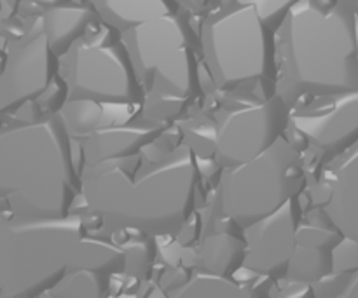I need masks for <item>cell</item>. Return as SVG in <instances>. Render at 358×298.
Masks as SVG:
<instances>
[{
	"mask_svg": "<svg viewBox=\"0 0 358 298\" xmlns=\"http://www.w3.org/2000/svg\"><path fill=\"white\" fill-rule=\"evenodd\" d=\"M198 180L194 150L182 145L147 166L136 154L83 167L80 198L90 215L110 230L171 236L192 215Z\"/></svg>",
	"mask_w": 358,
	"mask_h": 298,
	"instance_id": "cell-1",
	"label": "cell"
},
{
	"mask_svg": "<svg viewBox=\"0 0 358 298\" xmlns=\"http://www.w3.org/2000/svg\"><path fill=\"white\" fill-rule=\"evenodd\" d=\"M358 91L357 0H296L275 31V93L303 98Z\"/></svg>",
	"mask_w": 358,
	"mask_h": 298,
	"instance_id": "cell-2",
	"label": "cell"
},
{
	"mask_svg": "<svg viewBox=\"0 0 358 298\" xmlns=\"http://www.w3.org/2000/svg\"><path fill=\"white\" fill-rule=\"evenodd\" d=\"M79 269L121 274L124 248L94 236L73 213L38 220L0 216V297L45 295Z\"/></svg>",
	"mask_w": 358,
	"mask_h": 298,
	"instance_id": "cell-3",
	"label": "cell"
},
{
	"mask_svg": "<svg viewBox=\"0 0 358 298\" xmlns=\"http://www.w3.org/2000/svg\"><path fill=\"white\" fill-rule=\"evenodd\" d=\"M72 136L58 112L0 128V216L59 218L80 198Z\"/></svg>",
	"mask_w": 358,
	"mask_h": 298,
	"instance_id": "cell-4",
	"label": "cell"
},
{
	"mask_svg": "<svg viewBox=\"0 0 358 298\" xmlns=\"http://www.w3.org/2000/svg\"><path fill=\"white\" fill-rule=\"evenodd\" d=\"M275 31L250 0H233L206 17L199 44L217 89L275 79Z\"/></svg>",
	"mask_w": 358,
	"mask_h": 298,
	"instance_id": "cell-5",
	"label": "cell"
},
{
	"mask_svg": "<svg viewBox=\"0 0 358 298\" xmlns=\"http://www.w3.org/2000/svg\"><path fill=\"white\" fill-rule=\"evenodd\" d=\"M220 171L217 215L240 229L299 198L306 181L301 152L287 133L254 159Z\"/></svg>",
	"mask_w": 358,
	"mask_h": 298,
	"instance_id": "cell-6",
	"label": "cell"
},
{
	"mask_svg": "<svg viewBox=\"0 0 358 298\" xmlns=\"http://www.w3.org/2000/svg\"><path fill=\"white\" fill-rule=\"evenodd\" d=\"M59 75L66 84V100L142 107L147 98L121 31L100 17L59 58Z\"/></svg>",
	"mask_w": 358,
	"mask_h": 298,
	"instance_id": "cell-7",
	"label": "cell"
},
{
	"mask_svg": "<svg viewBox=\"0 0 358 298\" xmlns=\"http://www.w3.org/2000/svg\"><path fill=\"white\" fill-rule=\"evenodd\" d=\"M122 40L145 96L187 98L198 89L194 35L180 10L122 31Z\"/></svg>",
	"mask_w": 358,
	"mask_h": 298,
	"instance_id": "cell-8",
	"label": "cell"
},
{
	"mask_svg": "<svg viewBox=\"0 0 358 298\" xmlns=\"http://www.w3.org/2000/svg\"><path fill=\"white\" fill-rule=\"evenodd\" d=\"M289 121L290 107L276 93L226 108L213 129V161L222 170L254 159L285 135Z\"/></svg>",
	"mask_w": 358,
	"mask_h": 298,
	"instance_id": "cell-9",
	"label": "cell"
},
{
	"mask_svg": "<svg viewBox=\"0 0 358 298\" xmlns=\"http://www.w3.org/2000/svg\"><path fill=\"white\" fill-rule=\"evenodd\" d=\"M59 73V58L49 47L41 16L10 42L0 65V115L37 101Z\"/></svg>",
	"mask_w": 358,
	"mask_h": 298,
	"instance_id": "cell-10",
	"label": "cell"
},
{
	"mask_svg": "<svg viewBox=\"0 0 358 298\" xmlns=\"http://www.w3.org/2000/svg\"><path fill=\"white\" fill-rule=\"evenodd\" d=\"M289 129L331 161L358 142V91L318 98L290 112Z\"/></svg>",
	"mask_w": 358,
	"mask_h": 298,
	"instance_id": "cell-11",
	"label": "cell"
},
{
	"mask_svg": "<svg viewBox=\"0 0 358 298\" xmlns=\"http://www.w3.org/2000/svg\"><path fill=\"white\" fill-rule=\"evenodd\" d=\"M299 223V201L292 198L271 215L243 227L241 236L245 239V257L240 271L262 278H285Z\"/></svg>",
	"mask_w": 358,
	"mask_h": 298,
	"instance_id": "cell-12",
	"label": "cell"
},
{
	"mask_svg": "<svg viewBox=\"0 0 358 298\" xmlns=\"http://www.w3.org/2000/svg\"><path fill=\"white\" fill-rule=\"evenodd\" d=\"M322 185L325 218L343 237L358 243V142L329 161Z\"/></svg>",
	"mask_w": 358,
	"mask_h": 298,
	"instance_id": "cell-13",
	"label": "cell"
},
{
	"mask_svg": "<svg viewBox=\"0 0 358 298\" xmlns=\"http://www.w3.org/2000/svg\"><path fill=\"white\" fill-rule=\"evenodd\" d=\"M341 237V232L327 218L325 223L301 222L296 230V246L283 279L313 286L331 276L334 271L332 250Z\"/></svg>",
	"mask_w": 358,
	"mask_h": 298,
	"instance_id": "cell-14",
	"label": "cell"
},
{
	"mask_svg": "<svg viewBox=\"0 0 358 298\" xmlns=\"http://www.w3.org/2000/svg\"><path fill=\"white\" fill-rule=\"evenodd\" d=\"M161 128L156 124H136V122H124V124L105 126L96 129L86 138H80V157L83 167L94 166L103 161L124 159V157L142 154L143 149L152 145L161 136Z\"/></svg>",
	"mask_w": 358,
	"mask_h": 298,
	"instance_id": "cell-15",
	"label": "cell"
},
{
	"mask_svg": "<svg viewBox=\"0 0 358 298\" xmlns=\"http://www.w3.org/2000/svg\"><path fill=\"white\" fill-rule=\"evenodd\" d=\"M96 17V10L93 7L76 2L44 9V13L41 14V21L49 47L58 58H62L72 47L73 42L83 37L84 31Z\"/></svg>",
	"mask_w": 358,
	"mask_h": 298,
	"instance_id": "cell-16",
	"label": "cell"
},
{
	"mask_svg": "<svg viewBox=\"0 0 358 298\" xmlns=\"http://www.w3.org/2000/svg\"><path fill=\"white\" fill-rule=\"evenodd\" d=\"M96 16L117 31L180 10L177 0H91Z\"/></svg>",
	"mask_w": 358,
	"mask_h": 298,
	"instance_id": "cell-17",
	"label": "cell"
},
{
	"mask_svg": "<svg viewBox=\"0 0 358 298\" xmlns=\"http://www.w3.org/2000/svg\"><path fill=\"white\" fill-rule=\"evenodd\" d=\"M245 257V239L241 234L220 232L208 234L199 248L201 271L219 276H231L240 271Z\"/></svg>",
	"mask_w": 358,
	"mask_h": 298,
	"instance_id": "cell-18",
	"label": "cell"
},
{
	"mask_svg": "<svg viewBox=\"0 0 358 298\" xmlns=\"http://www.w3.org/2000/svg\"><path fill=\"white\" fill-rule=\"evenodd\" d=\"M108 105L98 103L93 100H65L58 114L62 115L65 122L66 131L72 138H86L96 129L105 128V126H114L110 119H107Z\"/></svg>",
	"mask_w": 358,
	"mask_h": 298,
	"instance_id": "cell-19",
	"label": "cell"
},
{
	"mask_svg": "<svg viewBox=\"0 0 358 298\" xmlns=\"http://www.w3.org/2000/svg\"><path fill=\"white\" fill-rule=\"evenodd\" d=\"M110 272L96 269H79L69 272L56 286H52L45 295L66 298H100L108 292L112 279Z\"/></svg>",
	"mask_w": 358,
	"mask_h": 298,
	"instance_id": "cell-20",
	"label": "cell"
},
{
	"mask_svg": "<svg viewBox=\"0 0 358 298\" xmlns=\"http://www.w3.org/2000/svg\"><path fill=\"white\" fill-rule=\"evenodd\" d=\"M177 297H243L247 295L240 283L231 279V276H219L212 272L198 271L192 274L182 288L173 293Z\"/></svg>",
	"mask_w": 358,
	"mask_h": 298,
	"instance_id": "cell-21",
	"label": "cell"
},
{
	"mask_svg": "<svg viewBox=\"0 0 358 298\" xmlns=\"http://www.w3.org/2000/svg\"><path fill=\"white\" fill-rule=\"evenodd\" d=\"M332 258H334V271L332 274H345L358 269V243L341 237L338 244L332 250Z\"/></svg>",
	"mask_w": 358,
	"mask_h": 298,
	"instance_id": "cell-22",
	"label": "cell"
},
{
	"mask_svg": "<svg viewBox=\"0 0 358 298\" xmlns=\"http://www.w3.org/2000/svg\"><path fill=\"white\" fill-rule=\"evenodd\" d=\"M338 283H341V288L336 290V297L341 298H358V269L345 274H332Z\"/></svg>",
	"mask_w": 358,
	"mask_h": 298,
	"instance_id": "cell-23",
	"label": "cell"
},
{
	"mask_svg": "<svg viewBox=\"0 0 358 298\" xmlns=\"http://www.w3.org/2000/svg\"><path fill=\"white\" fill-rule=\"evenodd\" d=\"M28 2L35 3L41 9H51V7H58V6H65V3L73 2V0H28Z\"/></svg>",
	"mask_w": 358,
	"mask_h": 298,
	"instance_id": "cell-24",
	"label": "cell"
},
{
	"mask_svg": "<svg viewBox=\"0 0 358 298\" xmlns=\"http://www.w3.org/2000/svg\"><path fill=\"white\" fill-rule=\"evenodd\" d=\"M357 2H358V0H357Z\"/></svg>",
	"mask_w": 358,
	"mask_h": 298,
	"instance_id": "cell-25",
	"label": "cell"
}]
</instances>
